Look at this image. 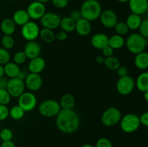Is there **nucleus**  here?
Listing matches in <instances>:
<instances>
[{"label":"nucleus","instance_id":"f257e3e1","mask_svg":"<svg viewBox=\"0 0 148 147\" xmlns=\"http://www.w3.org/2000/svg\"><path fill=\"white\" fill-rule=\"evenodd\" d=\"M80 120L77 112L74 109H62L56 116V125L61 132L71 134L79 128Z\"/></svg>","mask_w":148,"mask_h":147},{"label":"nucleus","instance_id":"f03ea898","mask_svg":"<svg viewBox=\"0 0 148 147\" xmlns=\"http://www.w3.org/2000/svg\"><path fill=\"white\" fill-rule=\"evenodd\" d=\"M82 18L92 22L99 19L102 12V7L98 0H85L80 7Z\"/></svg>","mask_w":148,"mask_h":147},{"label":"nucleus","instance_id":"7ed1b4c3","mask_svg":"<svg viewBox=\"0 0 148 147\" xmlns=\"http://www.w3.org/2000/svg\"><path fill=\"white\" fill-rule=\"evenodd\" d=\"M125 44L127 50L130 53L137 55L144 51L148 44V40L140 33H132L128 36Z\"/></svg>","mask_w":148,"mask_h":147},{"label":"nucleus","instance_id":"20e7f679","mask_svg":"<svg viewBox=\"0 0 148 147\" xmlns=\"http://www.w3.org/2000/svg\"><path fill=\"white\" fill-rule=\"evenodd\" d=\"M61 110L59 102L55 99H46L40 102L38 107L39 113L46 118L56 117Z\"/></svg>","mask_w":148,"mask_h":147},{"label":"nucleus","instance_id":"39448f33","mask_svg":"<svg viewBox=\"0 0 148 147\" xmlns=\"http://www.w3.org/2000/svg\"><path fill=\"white\" fill-rule=\"evenodd\" d=\"M120 127L124 133H132L138 130L140 126V117L134 113H128L120 120Z\"/></svg>","mask_w":148,"mask_h":147},{"label":"nucleus","instance_id":"423d86ee","mask_svg":"<svg viewBox=\"0 0 148 147\" xmlns=\"http://www.w3.org/2000/svg\"><path fill=\"white\" fill-rule=\"evenodd\" d=\"M122 115L119 108L110 107L107 108L101 116V122L105 126L112 127L117 125L121 120Z\"/></svg>","mask_w":148,"mask_h":147},{"label":"nucleus","instance_id":"0eeeda50","mask_svg":"<svg viewBox=\"0 0 148 147\" xmlns=\"http://www.w3.org/2000/svg\"><path fill=\"white\" fill-rule=\"evenodd\" d=\"M18 105L25 112H30L37 106V98L33 92H24L18 97Z\"/></svg>","mask_w":148,"mask_h":147},{"label":"nucleus","instance_id":"6e6552de","mask_svg":"<svg viewBox=\"0 0 148 147\" xmlns=\"http://www.w3.org/2000/svg\"><path fill=\"white\" fill-rule=\"evenodd\" d=\"M135 82L132 76H127L119 77L116 83V90L120 95H128L134 90Z\"/></svg>","mask_w":148,"mask_h":147},{"label":"nucleus","instance_id":"1a4fd4ad","mask_svg":"<svg viewBox=\"0 0 148 147\" xmlns=\"http://www.w3.org/2000/svg\"><path fill=\"white\" fill-rule=\"evenodd\" d=\"M7 90L12 97L18 98L25 92V85L24 81L18 78H12L8 80L7 85Z\"/></svg>","mask_w":148,"mask_h":147},{"label":"nucleus","instance_id":"9d476101","mask_svg":"<svg viewBox=\"0 0 148 147\" xmlns=\"http://www.w3.org/2000/svg\"><path fill=\"white\" fill-rule=\"evenodd\" d=\"M40 30L37 23L30 21L22 27L21 34L25 40L27 41H32L38 37Z\"/></svg>","mask_w":148,"mask_h":147},{"label":"nucleus","instance_id":"9b49d317","mask_svg":"<svg viewBox=\"0 0 148 147\" xmlns=\"http://www.w3.org/2000/svg\"><path fill=\"white\" fill-rule=\"evenodd\" d=\"M27 14L30 19L33 20H40L41 17L46 12L45 4L39 1H32L27 8Z\"/></svg>","mask_w":148,"mask_h":147},{"label":"nucleus","instance_id":"f8f14e48","mask_svg":"<svg viewBox=\"0 0 148 147\" xmlns=\"http://www.w3.org/2000/svg\"><path fill=\"white\" fill-rule=\"evenodd\" d=\"M62 17L54 12H46L40 19V23L44 28L55 30L58 28L60 24Z\"/></svg>","mask_w":148,"mask_h":147},{"label":"nucleus","instance_id":"ddd939ff","mask_svg":"<svg viewBox=\"0 0 148 147\" xmlns=\"http://www.w3.org/2000/svg\"><path fill=\"white\" fill-rule=\"evenodd\" d=\"M24 82L25 87L30 92H37L42 87L43 79L40 74L30 73L27 74Z\"/></svg>","mask_w":148,"mask_h":147},{"label":"nucleus","instance_id":"4468645a","mask_svg":"<svg viewBox=\"0 0 148 147\" xmlns=\"http://www.w3.org/2000/svg\"><path fill=\"white\" fill-rule=\"evenodd\" d=\"M100 22L107 29L114 28L118 22L116 13L111 10H106L102 11L99 17Z\"/></svg>","mask_w":148,"mask_h":147},{"label":"nucleus","instance_id":"2eb2a0df","mask_svg":"<svg viewBox=\"0 0 148 147\" xmlns=\"http://www.w3.org/2000/svg\"><path fill=\"white\" fill-rule=\"evenodd\" d=\"M129 7L133 14L142 15L147 12L148 9V0H130Z\"/></svg>","mask_w":148,"mask_h":147},{"label":"nucleus","instance_id":"dca6fc26","mask_svg":"<svg viewBox=\"0 0 148 147\" xmlns=\"http://www.w3.org/2000/svg\"><path fill=\"white\" fill-rule=\"evenodd\" d=\"M23 51L25 53L27 59L31 60V59L40 56L41 47L40 44L35 40L27 41V43L25 46Z\"/></svg>","mask_w":148,"mask_h":147},{"label":"nucleus","instance_id":"f3484780","mask_svg":"<svg viewBox=\"0 0 148 147\" xmlns=\"http://www.w3.org/2000/svg\"><path fill=\"white\" fill-rule=\"evenodd\" d=\"M75 31L80 36H88L92 31L91 22L84 18L79 19L75 22Z\"/></svg>","mask_w":148,"mask_h":147},{"label":"nucleus","instance_id":"a211bd4d","mask_svg":"<svg viewBox=\"0 0 148 147\" xmlns=\"http://www.w3.org/2000/svg\"><path fill=\"white\" fill-rule=\"evenodd\" d=\"M46 68V61L43 58L38 56L31 59L28 63V70L30 73L40 74Z\"/></svg>","mask_w":148,"mask_h":147},{"label":"nucleus","instance_id":"6ab92c4d","mask_svg":"<svg viewBox=\"0 0 148 147\" xmlns=\"http://www.w3.org/2000/svg\"><path fill=\"white\" fill-rule=\"evenodd\" d=\"M108 39L109 37L104 33H96L91 38V45L95 48L102 50L103 48L108 46Z\"/></svg>","mask_w":148,"mask_h":147},{"label":"nucleus","instance_id":"aec40b11","mask_svg":"<svg viewBox=\"0 0 148 147\" xmlns=\"http://www.w3.org/2000/svg\"><path fill=\"white\" fill-rule=\"evenodd\" d=\"M12 20L16 25L21 26V27L30 21V18L27 14V10H22V9L14 12L12 16Z\"/></svg>","mask_w":148,"mask_h":147},{"label":"nucleus","instance_id":"412c9836","mask_svg":"<svg viewBox=\"0 0 148 147\" xmlns=\"http://www.w3.org/2000/svg\"><path fill=\"white\" fill-rule=\"evenodd\" d=\"M0 29L4 35H12L16 30V24L11 18H5L1 22Z\"/></svg>","mask_w":148,"mask_h":147},{"label":"nucleus","instance_id":"4be33fe9","mask_svg":"<svg viewBox=\"0 0 148 147\" xmlns=\"http://www.w3.org/2000/svg\"><path fill=\"white\" fill-rule=\"evenodd\" d=\"M4 74L9 77L10 79L12 78H17L19 74L21 71L19 65L16 64L14 62H8L4 66Z\"/></svg>","mask_w":148,"mask_h":147},{"label":"nucleus","instance_id":"5701e85b","mask_svg":"<svg viewBox=\"0 0 148 147\" xmlns=\"http://www.w3.org/2000/svg\"><path fill=\"white\" fill-rule=\"evenodd\" d=\"M134 65L140 70L148 69V53L143 51L136 55L134 58Z\"/></svg>","mask_w":148,"mask_h":147},{"label":"nucleus","instance_id":"b1692460","mask_svg":"<svg viewBox=\"0 0 148 147\" xmlns=\"http://www.w3.org/2000/svg\"><path fill=\"white\" fill-rule=\"evenodd\" d=\"M59 104L62 109L64 110H72L75 105V99L72 94H64L61 97Z\"/></svg>","mask_w":148,"mask_h":147},{"label":"nucleus","instance_id":"393cba45","mask_svg":"<svg viewBox=\"0 0 148 147\" xmlns=\"http://www.w3.org/2000/svg\"><path fill=\"white\" fill-rule=\"evenodd\" d=\"M142 21L143 20H142L140 15L132 13V14H130L128 16L125 22L127 23V26H128L130 30H136L137 29H139Z\"/></svg>","mask_w":148,"mask_h":147},{"label":"nucleus","instance_id":"a878e982","mask_svg":"<svg viewBox=\"0 0 148 147\" xmlns=\"http://www.w3.org/2000/svg\"><path fill=\"white\" fill-rule=\"evenodd\" d=\"M135 85L139 91L143 93L148 91V72H143L139 75L136 80Z\"/></svg>","mask_w":148,"mask_h":147},{"label":"nucleus","instance_id":"bb28decb","mask_svg":"<svg viewBox=\"0 0 148 147\" xmlns=\"http://www.w3.org/2000/svg\"><path fill=\"white\" fill-rule=\"evenodd\" d=\"M124 45H125V40L123 36L116 34L109 37L108 46L112 48L114 50L121 48Z\"/></svg>","mask_w":148,"mask_h":147},{"label":"nucleus","instance_id":"cd10ccee","mask_svg":"<svg viewBox=\"0 0 148 147\" xmlns=\"http://www.w3.org/2000/svg\"><path fill=\"white\" fill-rule=\"evenodd\" d=\"M59 27L62 30L66 33H72L75 30V22L70 18L69 16L61 18Z\"/></svg>","mask_w":148,"mask_h":147},{"label":"nucleus","instance_id":"c85d7f7f","mask_svg":"<svg viewBox=\"0 0 148 147\" xmlns=\"http://www.w3.org/2000/svg\"><path fill=\"white\" fill-rule=\"evenodd\" d=\"M39 36H40V39L46 43H51L56 40L54 32L52 30L44 28V27L40 30Z\"/></svg>","mask_w":148,"mask_h":147},{"label":"nucleus","instance_id":"c756f323","mask_svg":"<svg viewBox=\"0 0 148 147\" xmlns=\"http://www.w3.org/2000/svg\"><path fill=\"white\" fill-rule=\"evenodd\" d=\"M103 64L105 65L107 69L111 71H116V69L121 66L120 61L116 56H114L106 58Z\"/></svg>","mask_w":148,"mask_h":147},{"label":"nucleus","instance_id":"7c9ffc66","mask_svg":"<svg viewBox=\"0 0 148 147\" xmlns=\"http://www.w3.org/2000/svg\"><path fill=\"white\" fill-rule=\"evenodd\" d=\"M25 112L18 105L13 106L10 110V116L14 120H21L24 117Z\"/></svg>","mask_w":148,"mask_h":147},{"label":"nucleus","instance_id":"2f4dec72","mask_svg":"<svg viewBox=\"0 0 148 147\" xmlns=\"http://www.w3.org/2000/svg\"><path fill=\"white\" fill-rule=\"evenodd\" d=\"M0 43H1L2 48L9 50L14 47L15 42H14V37L12 35H4L3 37H1V40H0Z\"/></svg>","mask_w":148,"mask_h":147},{"label":"nucleus","instance_id":"473e14b6","mask_svg":"<svg viewBox=\"0 0 148 147\" xmlns=\"http://www.w3.org/2000/svg\"><path fill=\"white\" fill-rule=\"evenodd\" d=\"M114 30H115L116 33L119 35L124 36L127 35L130 31L128 26H127V23L123 21H118L116 25L114 26Z\"/></svg>","mask_w":148,"mask_h":147},{"label":"nucleus","instance_id":"72a5a7b5","mask_svg":"<svg viewBox=\"0 0 148 147\" xmlns=\"http://www.w3.org/2000/svg\"><path fill=\"white\" fill-rule=\"evenodd\" d=\"M11 55L10 51L4 48H0V64L4 66L6 63L10 61Z\"/></svg>","mask_w":148,"mask_h":147},{"label":"nucleus","instance_id":"f704fd0d","mask_svg":"<svg viewBox=\"0 0 148 147\" xmlns=\"http://www.w3.org/2000/svg\"><path fill=\"white\" fill-rule=\"evenodd\" d=\"M11 97L10 93L7 89H0V104L4 105H7L11 101Z\"/></svg>","mask_w":148,"mask_h":147},{"label":"nucleus","instance_id":"c9c22d12","mask_svg":"<svg viewBox=\"0 0 148 147\" xmlns=\"http://www.w3.org/2000/svg\"><path fill=\"white\" fill-rule=\"evenodd\" d=\"M27 59L24 51H17L13 56V62L17 65L23 64Z\"/></svg>","mask_w":148,"mask_h":147},{"label":"nucleus","instance_id":"e433bc0d","mask_svg":"<svg viewBox=\"0 0 148 147\" xmlns=\"http://www.w3.org/2000/svg\"><path fill=\"white\" fill-rule=\"evenodd\" d=\"M13 138V132L10 128H3L0 131V139L2 141H11Z\"/></svg>","mask_w":148,"mask_h":147},{"label":"nucleus","instance_id":"4c0bfd02","mask_svg":"<svg viewBox=\"0 0 148 147\" xmlns=\"http://www.w3.org/2000/svg\"><path fill=\"white\" fill-rule=\"evenodd\" d=\"M139 33L145 38H148V19L143 20L139 27Z\"/></svg>","mask_w":148,"mask_h":147},{"label":"nucleus","instance_id":"58836bf2","mask_svg":"<svg viewBox=\"0 0 148 147\" xmlns=\"http://www.w3.org/2000/svg\"><path fill=\"white\" fill-rule=\"evenodd\" d=\"M95 147H113V144L108 138L103 137L97 141Z\"/></svg>","mask_w":148,"mask_h":147},{"label":"nucleus","instance_id":"ea45409f","mask_svg":"<svg viewBox=\"0 0 148 147\" xmlns=\"http://www.w3.org/2000/svg\"><path fill=\"white\" fill-rule=\"evenodd\" d=\"M10 116V110L7 105L0 104V121L5 120Z\"/></svg>","mask_w":148,"mask_h":147},{"label":"nucleus","instance_id":"a19ab883","mask_svg":"<svg viewBox=\"0 0 148 147\" xmlns=\"http://www.w3.org/2000/svg\"><path fill=\"white\" fill-rule=\"evenodd\" d=\"M53 5L57 9H64L67 7L69 0H51Z\"/></svg>","mask_w":148,"mask_h":147},{"label":"nucleus","instance_id":"79ce46f5","mask_svg":"<svg viewBox=\"0 0 148 147\" xmlns=\"http://www.w3.org/2000/svg\"><path fill=\"white\" fill-rule=\"evenodd\" d=\"M69 17H70L72 20H73L74 21L76 22L77 20H79V19L82 18V14H81V12L79 10H74L69 13Z\"/></svg>","mask_w":148,"mask_h":147},{"label":"nucleus","instance_id":"37998d69","mask_svg":"<svg viewBox=\"0 0 148 147\" xmlns=\"http://www.w3.org/2000/svg\"><path fill=\"white\" fill-rule=\"evenodd\" d=\"M116 73L119 77H123V76H125L128 75L129 70L127 66H120L118 69H116Z\"/></svg>","mask_w":148,"mask_h":147},{"label":"nucleus","instance_id":"c03bdc74","mask_svg":"<svg viewBox=\"0 0 148 147\" xmlns=\"http://www.w3.org/2000/svg\"><path fill=\"white\" fill-rule=\"evenodd\" d=\"M68 37V33L64 30H60L55 34V38L59 41H64Z\"/></svg>","mask_w":148,"mask_h":147},{"label":"nucleus","instance_id":"a18cd8bd","mask_svg":"<svg viewBox=\"0 0 148 147\" xmlns=\"http://www.w3.org/2000/svg\"><path fill=\"white\" fill-rule=\"evenodd\" d=\"M102 53L103 56L105 58L110 57V56H114V50L111 47H110L109 46H107L106 47H105L104 48L102 49Z\"/></svg>","mask_w":148,"mask_h":147},{"label":"nucleus","instance_id":"49530a36","mask_svg":"<svg viewBox=\"0 0 148 147\" xmlns=\"http://www.w3.org/2000/svg\"><path fill=\"white\" fill-rule=\"evenodd\" d=\"M140 123L148 127V112H145L140 117Z\"/></svg>","mask_w":148,"mask_h":147},{"label":"nucleus","instance_id":"de8ad7c7","mask_svg":"<svg viewBox=\"0 0 148 147\" xmlns=\"http://www.w3.org/2000/svg\"><path fill=\"white\" fill-rule=\"evenodd\" d=\"M0 147H16V145L11 140V141H2V143L0 145Z\"/></svg>","mask_w":148,"mask_h":147},{"label":"nucleus","instance_id":"09e8293b","mask_svg":"<svg viewBox=\"0 0 148 147\" xmlns=\"http://www.w3.org/2000/svg\"><path fill=\"white\" fill-rule=\"evenodd\" d=\"M7 82H8V80L7 79V78L4 77H0V89H6L7 88Z\"/></svg>","mask_w":148,"mask_h":147},{"label":"nucleus","instance_id":"8fccbe9b","mask_svg":"<svg viewBox=\"0 0 148 147\" xmlns=\"http://www.w3.org/2000/svg\"><path fill=\"white\" fill-rule=\"evenodd\" d=\"M105 59L106 58L103 56H98L95 58V61L99 63V64H103L105 61Z\"/></svg>","mask_w":148,"mask_h":147},{"label":"nucleus","instance_id":"3c124183","mask_svg":"<svg viewBox=\"0 0 148 147\" xmlns=\"http://www.w3.org/2000/svg\"><path fill=\"white\" fill-rule=\"evenodd\" d=\"M26 76H27V74H26L25 71H20V73L19 74L17 78H18V79H21V80L24 81L25 79Z\"/></svg>","mask_w":148,"mask_h":147},{"label":"nucleus","instance_id":"603ef678","mask_svg":"<svg viewBox=\"0 0 148 147\" xmlns=\"http://www.w3.org/2000/svg\"><path fill=\"white\" fill-rule=\"evenodd\" d=\"M4 75V66L0 64V77H2Z\"/></svg>","mask_w":148,"mask_h":147},{"label":"nucleus","instance_id":"864d4df0","mask_svg":"<svg viewBox=\"0 0 148 147\" xmlns=\"http://www.w3.org/2000/svg\"><path fill=\"white\" fill-rule=\"evenodd\" d=\"M144 99L148 102V91H146V92H144Z\"/></svg>","mask_w":148,"mask_h":147},{"label":"nucleus","instance_id":"5fc2aeb1","mask_svg":"<svg viewBox=\"0 0 148 147\" xmlns=\"http://www.w3.org/2000/svg\"><path fill=\"white\" fill-rule=\"evenodd\" d=\"M81 147H95V146L92 145V144H83V145H82Z\"/></svg>","mask_w":148,"mask_h":147},{"label":"nucleus","instance_id":"6e6d98bb","mask_svg":"<svg viewBox=\"0 0 148 147\" xmlns=\"http://www.w3.org/2000/svg\"><path fill=\"white\" fill-rule=\"evenodd\" d=\"M35 1H39V2H41V3H43V4H45V3H47L49 2V1H50L51 0H35Z\"/></svg>","mask_w":148,"mask_h":147},{"label":"nucleus","instance_id":"4d7b16f0","mask_svg":"<svg viewBox=\"0 0 148 147\" xmlns=\"http://www.w3.org/2000/svg\"><path fill=\"white\" fill-rule=\"evenodd\" d=\"M116 1H118L120 3H126V2H128L130 0H116Z\"/></svg>","mask_w":148,"mask_h":147},{"label":"nucleus","instance_id":"13d9d810","mask_svg":"<svg viewBox=\"0 0 148 147\" xmlns=\"http://www.w3.org/2000/svg\"><path fill=\"white\" fill-rule=\"evenodd\" d=\"M146 14H147V18H148V9L147 10V12H146Z\"/></svg>","mask_w":148,"mask_h":147},{"label":"nucleus","instance_id":"bf43d9fd","mask_svg":"<svg viewBox=\"0 0 148 147\" xmlns=\"http://www.w3.org/2000/svg\"><path fill=\"white\" fill-rule=\"evenodd\" d=\"M7 1H15V0H7Z\"/></svg>","mask_w":148,"mask_h":147},{"label":"nucleus","instance_id":"052dcab7","mask_svg":"<svg viewBox=\"0 0 148 147\" xmlns=\"http://www.w3.org/2000/svg\"><path fill=\"white\" fill-rule=\"evenodd\" d=\"M1 4H0V13H1Z\"/></svg>","mask_w":148,"mask_h":147},{"label":"nucleus","instance_id":"680f3d73","mask_svg":"<svg viewBox=\"0 0 148 147\" xmlns=\"http://www.w3.org/2000/svg\"><path fill=\"white\" fill-rule=\"evenodd\" d=\"M0 46H1V43H0Z\"/></svg>","mask_w":148,"mask_h":147}]
</instances>
